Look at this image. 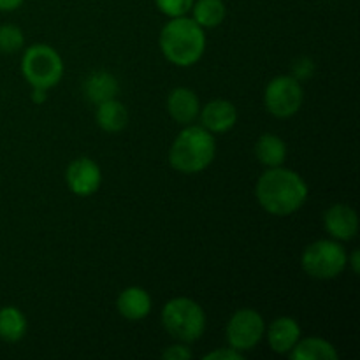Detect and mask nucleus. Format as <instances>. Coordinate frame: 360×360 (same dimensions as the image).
<instances>
[{
    "label": "nucleus",
    "instance_id": "1",
    "mask_svg": "<svg viewBox=\"0 0 360 360\" xmlns=\"http://www.w3.org/2000/svg\"><path fill=\"white\" fill-rule=\"evenodd\" d=\"M308 195V185L301 174L283 165L269 167L257 179V202L266 213L274 217H288L297 213L306 204Z\"/></svg>",
    "mask_w": 360,
    "mask_h": 360
},
{
    "label": "nucleus",
    "instance_id": "2",
    "mask_svg": "<svg viewBox=\"0 0 360 360\" xmlns=\"http://www.w3.org/2000/svg\"><path fill=\"white\" fill-rule=\"evenodd\" d=\"M162 55L178 67H192L206 51V32L192 18H171L158 37Z\"/></svg>",
    "mask_w": 360,
    "mask_h": 360
},
{
    "label": "nucleus",
    "instance_id": "3",
    "mask_svg": "<svg viewBox=\"0 0 360 360\" xmlns=\"http://www.w3.org/2000/svg\"><path fill=\"white\" fill-rule=\"evenodd\" d=\"M217 139L200 125H185L169 148V164L181 174H197L213 164Z\"/></svg>",
    "mask_w": 360,
    "mask_h": 360
},
{
    "label": "nucleus",
    "instance_id": "4",
    "mask_svg": "<svg viewBox=\"0 0 360 360\" xmlns=\"http://www.w3.org/2000/svg\"><path fill=\"white\" fill-rule=\"evenodd\" d=\"M162 326L179 343H195L206 330V311L190 297H172L162 309Z\"/></svg>",
    "mask_w": 360,
    "mask_h": 360
},
{
    "label": "nucleus",
    "instance_id": "5",
    "mask_svg": "<svg viewBox=\"0 0 360 360\" xmlns=\"http://www.w3.org/2000/svg\"><path fill=\"white\" fill-rule=\"evenodd\" d=\"M21 74L32 88L51 90L63 77V60L49 44H34L21 56Z\"/></svg>",
    "mask_w": 360,
    "mask_h": 360
},
{
    "label": "nucleus",
    "instance_id": "6",
    "mask_svg": "<svg viewBox=\"0 0 360 360\" xmlns=\"http://www.w3.org/2000/svg\"><path fill=\"white\" fill-rule=\"evenodd\" d=\"M347 250L336 239H319L304 248L301 267L313 280H334L347 269Z\"/></svg>",
    "mask_w": 360,
    "mask_h": 360
},
{
    "label": "nucleus",
    "instance_id": "7",
    "mask_svg": "<svg viewBox=\"0 0 360 360\" xmlns=\"http://www.w3.org/2000/svg\"><path fill=\"white\" fill-rule=\"evenodd\" d=\"M304 102V90L301 81L290 74L276 76L264 90V105L274 118L287 120L297 115Z\"/></svg>",
    "mask_w": 360,
    "mask_h": 360
},
{
    "label": "nucleus",
    "instance_id": "8",
    "mask_svg": "<svg viewBox=\"0 0 360 360\" xmlns=\"http://www.w3.org/2000/svg\"><path fill=\"white\" fill-rule=\"evenodd\" d=\"M266 334V322L262 315L257 309L243 308L238 309L234 315L229 319L227 327H225V340L227 347L234 350L245 352L255 350Z\"/></svg>",
    "mask_w": 360,
    "mask_h": 360
},
{
    "label": "nucleus",
    "instance_id": "9",
    "mask_svg": "<svg viewBox=\"0 0 360 360\" xmlns=\"http://www.w3.org/2000/svg\"><path fill=\"white\" fill-rule=\"evenodd\" d=\"M65 183L74 195L90 197L101 188L102 171L95 160L88 157H79L67 165Z\"/></svg>",
    "mask_w": 360,
    "mask_h": 360
},
{
    "label": "nucleus",
    "instance_id": "10",
    "mask_svg": "<svg viewBox=\"0 0 360 360\" xmlns=\"http://www.w3.org/2000/svg\"><path fill=\"white\" fill-rule=\"evenodd\" d=\"M323 227L336 241H352L359 234L357 211L348 204H333L323 214Z\"/></svg>",
    "mask_w": 360,
    "mask_h": 360
},
{
    "label": "nucleus",
    "instance_id": "11",
    "mask_svg": "<svg viewBox=\"0 0 360 360\" xmlns=\"http://www.w3.org/2000/svg\"><path fill=\"white\" fill-rule=\"evenodd\" d=\"M199 125L204 127L213 136L225 134L238 123V109L231 101L225 98H214L207 102L199 111Z\"/></svg>",
    "mask_w": 360,
    "mask_h": 360
},
{
    "label": "nucleus",
    "instance_id": "12",
    "mask_svg": "<svg viewBox=\"0 0 360 360\" xmlns=\"http://www.w3.org/2000/svg\"><path fill=\"white\" fill-rule=\"evenodd\" d=\"M264 336L267 338L269 348L274 354L288 355V352L301 340V326L292 316H280L271 322Z\"/></svg>",
    "mask_w": 360,
    "mask_h": 360
},
{
    "label": "nucleus",
    "instance_id": "13",
    "mask_svg": "<svg viewBox=\"0 0 360 360\" xmlns=\"http://www.w3.org/2000/svg\"><path fill=\"white\" fill-rule=\"evenodd\" d=\"M200 102L195 91L186 86H178L171 90L167 97V112L179 125H190L199 118Z\"/></svg>",
    "mask_w": 360,
    "mask_h": 360
},
{
    "label": "nucleus",
    "instance_id": "14",
    "mask_svg": "<svg viewBox=\"0 0 360 360\" xmlns=\"http://www.w3.org/2000/svg\"><path fill=\"white\" fill-rule=\"evenodd\" d=\"M153 308L151 295L143 287H127L116 299V309L129 322H141Z\"/></svg>",
    "mask_w": 360,
    "mask_h": 360
},
{
    "label": "nucleus",
    "instance_id": "15",
    "mask_svg": "<svg viewBox=\"0 0 360 360\" xmlns=\"http://www.w3.org/2000/svg\"><path fill=\"white\" fill-rule=\"evenodd\" d=\"M83 91L84 97L91 104L97 105L101 102L116 98L120 91V83L115 74L108 72V70H95V72L88 74L86 79H84Z\"/></svg>",
    "mask_w": 360,
    "mask_h": 360
},
{
    "label": "nucleus",
    "instance_id": "16",
    "mask_svg": "<svg viewBox=\"0 0 360 360\" xmlns=\"http://www.w3.org/2000/svg\"><path fill=\"white\" fill-rule=\"evenodd\" d=\"M288 357L292 360H338L340 354L330 341L309 336L299 340L297 345L288 352Z\"/></svg>",
    "mask_w": 360,
    "mask_h": 360
},
{
    "label": "nucleus",
    "instance_id": "17",
    "mask_svg": "<svg viewBox=\"0 0 360 360\" xmlns=\"http://www.w3.org/2000/svg\"><path fill=\"white\" fill-rule=\"evenodd\" d=\"M95 120H97V125L101 127L104 132L116 134L122 132L127 127V123H129V111H127L123 102L111 98V101L97 104Z\"/></svg>",
    "mask_w": 360,
    "mask_h": 360
},
{
    "label": "nucleus",
    "instance_id": "18",
    "mask_svg": "<svg viewBox=\"0 0 360 360\" xmlns=\"http://www.w3.org/2000/svg\"><path fill=\"white\" fill-rule=\"evenodd\" d=\"M255 157L264 167H278L287 160V144L276 134H262L255 143Z\"/></svg>",
    "mask_w": 360,
    "mask_h": 360
},
{
    "label": "nucleus",
    "instance_id": "19",
    "mask_svg": "<svg viewBox=\"0 0 360 360\" xmlns=\"http://www.w3.org/2000/svg\"><path fill=\"white\" fill-rule=\"evenodd\" d=\"M28 329L27 316L16 306L0 308V340L6 343H18L25 338Z\"/></svg>",
    "mask_w": 360,
    "mask_h": 360
},
{
    "label": "nucleus",
    "instance_id": "20",
    "mask_svg": "<svg viewBox=\"0 0 360 360\" xmlns=\"http://www.w3.org/2000/svg\"><path fill=\"white\" fill-rule=\"evenodd\" d=\"M190 13H192V20L204 30H207V28H217L224 23L227 16V7L224 0H195Z\"/></svg>",
    "mask_w": 360,
    "mask_h": 360
},
{
    "label": "nucleus",
    "instance_id": "21",
    "mask_svg": "<svg viewBox=\"0 0 360 360\" xmlns=\"http://www.w3.org/2000/svg\"><path fill=\"white\" fill-rule=\"evenodd\" d=\"M25 46V34L16 25H0V53L13 55Z\"/></svg>",
    "mask_w": 360,
    "mask_h": 360
},
{
    "label": "nucleus",
    "instance_id": "22",
    "mask_svg": "<svg viewBox=\"0 0 360 360\" xmlns=\"http://www.w3.org/2000/svg\"><path fill=\"white\" fill-rule=\"evenodd\" d=\"M195 0H155V6L167 18L186 16Z\"/></svg>",
    "mask_w": 360,
    "mask_h": 360
},
{
    "label": "nucleus",
    "instance_id": "23",
    "mask_svg": "<svg viewBox=\"0 0 360 360\" xmlns=\"http://www.w3.org/2000/svg\"><path fill=\"white\" fill-rule=\"evenodd\" d=\"M316 67H315V62H313L309 56H299L297 60H294V63H292V74L290 76H294L297 81H308L311 79L313 74H315Z\"/></svg>",
    "mask_w": 360,
    "mask_h": 360
},
{
    "label": "nucleus",
    "instance_id": "24",
    "mask_svg": "<svg viewBox=\"0 0 360 360\" xmlns=\"http://www.w3.org/2000/svg\"><path fill=\"white\" fill-rule=\"evenodd\" d=\"M162 357L167 360H188L193 357V354L192 350L186 347V343H178L165 348V350L162 352Z\"/></svg>",
    "mask_w": 360,
    "mask_h": 360
},
{
    "label": "nucleus",
    "instance_id": "25",
    "mask_svg": "<svg viewBox=\"0 0 360 360\" xmlns=\"http://www.w3.org/2000/svg\"><path fill=\"white\" fill-rule=\"evenodd\" d=\"M202 359L204 360H243L245 359V354H241V352L234 350V348L231 347H225V348H220V350L210 352V354L204 355Z\"/></svg>",
    "mask_w": 360,
    "mask_h": 360
},
{
    "label": "nucleus",
    "instance_id": "26",
    "mask_svg": "<svg viewBox=\"0 0 360 360\" xmlns=\"http://www.w3.org/2000/svg\"><path fill=\"white\" fill-rule=\"evenodd\" d=\"M25 0H0V13H13L23 6Z\"/></svg>",
    "mask_w": 360,
    "mask_h": 360
},
{
    "label": "nucleus",
    "instance_id": "27",
    "mask_svg": "<svg viewBox=\"0 0 360 360\" xmlns=\"http://www.w3.org/2000/svg\"><path fill=\"white\" fill-rule=\"evenodd\" d=\"M48 101V90H42V88H32V102L34 104H44Z\"/></svg>",
    "mask_w": 360,
    "mask_h": 360
},
{
    "label": "nucleus",
    "instance_id": "28",
    "mask_svg": "<svg viewBox=\"0 0 360 360\" xmlns=\"http://www.w3.org/2000/svg\"><path fill=\"white\" fill-rule=\"evenodd\" d=\"M347 262H348V266L352 267V271H354V274H359V271H360V253H359V250H354V252H352L350 255L347 257Z\"/></svg>",
    "mask_w": 360,
    "mask_h": 360
}]
</instances>
